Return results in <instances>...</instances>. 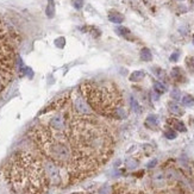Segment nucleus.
Returning a JSON list of instances; mask_svg holds the SVG:
<instances>
[{
	"instance_id": "nucleus-24",
	"label": "nucleus",
	"mask_w": 194,
	"mask_h": 194,
	"mask_svg": "<svg viewBox=\"0 0 194 194\" xmlns=\"http://www.w3.org/2000/svg\"><path fill=\"white\" fill-rule=\"evenodd\" d=\"M126 165H127L129 168H136L137 162H135V161H127V162H126Z\"/></svg>"
},
{
	"instance_id": "nucleus-11",
	"label": "nucleus",
	"mask_w": 194,
	"mask_h": 194,
	"mask_svg": "<svg viewBox=\"0 0 194 194\" xmlns=\"http://www.w3.org/2000/svg\"><path fill=\"white\" fill-rule=\"evenodd\" d=\"M158 124V117L156 116V114H149L148 117H147V125L148 126H156V125Z\"/></svg>"
},
{
	"instance_id": "nucleus-9",
	"label": "nucleus",
	"mask_w": 194,
	"mask_h": 194,
	"mask_svg": "<svg viewBox=\"0 0 194 194\" xmlns=\"http://www.w3.org/2000/svg\"><path fill=\"white\" fill-rule=\"evenodd\" d=\"M144 76H145V74H144L143 70H136V71H133V73L130 75L129 79H130V81H132V82H138Z\"/></svg>"
},
{
	"instance_id": "nucleus-15",
	"label": "nucleus",
	"mask_w": 194,
	"mask_h": 194,
	"mask_svg": "<svg viewBox=\"0 0 194 194\" xmlns=\"http://www.w3.org/2000/svg\"><path fill=\"white\" fill-rule=\"evenodd\" d=\"M130 105H131V109L136 112V113H139V112H140V106H139L138 101L133 97L130 98Z\"/></svg>"
},
{
	"instance_id": "nucleus-10",
	"label": "nucleus",
	"mask_w": 194,
	"mask_h": 194,
	"mask_svg": "<svg viewBox=\"0 0 194 194\" xmlns=\"http://www.w3.org/2000/svg\"><path fill=\"white\" fill-rule=\"evenodd\" d=\"M140 60L145 61V62H149V61L153 60V54H151V51L148 48H143L140 50Z\"/></svg>"
},
{
	"instance_id": "nucleus-28",
	"label": "nucleus",
	"mask_w": 194,
	"mask_h": 194,
	"mask_svg": "<svg viewBox=\"0 0 194 194\" xmlns=\"http://www.w3.org/2000/svg\"><path fill=\"white\" fill-rule=\"evenodd\" d=\"M180 1H182V0H180Z\"/></svg>"
},
{
	"instance_id": "nucleus-1",
	"label": "nucleus",
	"mask_w": 194,
	"mask_h": 194,
	"mask_svg": "<svg viewBox=\"0 0 194 194\" xmlns=\"http://www.w3.org/2000/svg\"><path fill=\"white\" fill-rule=\"evenodd\" d=\"M63 116L64 130L74 154V165L68 180L75 183L95 174L109 161L113 153L114 139L110 129L92 114L68 111Z\"/></svg>"
},
{
	"instance_id": "nucleus-27",
	"label": "nucleus",
	"mask_w": 194,
	"mask_h": 194,
	"mask_svg": "<svg viewBox=\"0 0 194 194\" xmlns=\"http://www.w3.org/2000/svg\"><path fill=\"white\" fill-rule=\"evenodd\" d=\"M193 44H194V37H193Z\"/></svg>"
},
{
	"instance_id": "nucleus-25",
	"label": "nucleus",
	"mask_w": 194,
	"mask_h": 194,
	"mask_svg": "<svg viewBox=\"0 0 194 194\" xmlns=\"http://www.w3.org/2000/svg\"><path fill=\"white\" fill-rule=\"evenodd\" d=\"M156 163H157V161H156V160H154V161H151L150 163H148V168H153V167L156 166Z\"/></svg>"
},
{
	"instance_id": "nucleus-6",
	"label": "nucleus",
	"mask_w": 194,
	"mask_h": 194,
	"mask_svg": "<svg viewBox=\"0 0 194 194\" xmlns=\"http://www.w3.org/2000/svg\"><path fill=\"white\" fill-rule=\"evenodd\" d=\"M168 109H169V111L171 113H174L176 116H182L183 114V110L181 109V106L178 105L176 102H174V101H169L168 102Z\"/></svg>"
},
{
	"instance_id": "nucleus-7",
	"label": "nucleus",
	"mask_w": 194,
	"mask_h": 194,
	"mask_svg": "<svg viewBox=\"0 0 194 194\" xmlns=\"http://www.w3.org/2000/svg\"><path fill=\"white\" fill-rule=\"evenodd\" d=\"M109 20L112 22V23H114V24H120V23H123L124 17L120 13H118V12H110V14H109Z\"/></svg>"
},
{
	"instance_id": "nucleus-12",
	"label": "nucleus",
	"mask_w": 194,
	"mask_h": 194,
	"mask_svg": "<svg viewBox=\"0 0 194 194\" xmlns=\"http://www.w3.org/2000/svg\"><path fill=\"white\" fill-rule=\"evenodd\" d=\"M116 32H117L118 35L125 37V38H129L130 35H131V31L127 28H124V26H118V28H116Z\"/></svg>"
},
{
	"instance_id": "nucleus-18",
	"label": "nucleus",
	"mask_w": 194,
	"mask_h": 194,
	"mask_svg": "<svg viewBox=\"0 0 194 194\" xmlns=\"http://www.w3.org/2000/svg\"><path fill=\"white\" fill-rule=\"evenodd\" d=\"M64 44H66V40L63 37H58V38L55 40V45L57 48H63Z\"/></svg>"
},
{
	"instance_id": "nucleus-22",
	"label": "nucleus",
	"mask_w": 194,
	"mask_h": 194,
	"mask_svg": "<svg viewBox=\"0 0 194 194\" xmlns=\"http://www.w3.org/2000/svg\"><path fill=\"white\" fill-rule=\"evenodd\" d=\"M179 56H180V53H179V51H175V53H173V54L170 55V58H169V60H170L171 62H176V61L179 60Z\"/></svg>"
},
{
	"instance_id": "nucleus-3",
	"label": "nucleus",
	"mask_w": 194,
	"mask_h": 194,
	"mask_svg": "<svg viewBox=\"0 0 194 194\" xmlns=\"http://www.w3.org/2000/svg\"><path fill=\"white\" fill-rule=\"evenodd\" d=\"M30 136L42 158L60 170H64L69 176L74 165V154L64 125L62 129H55L47 123L38 124L31 130Z\"/></svg>"
},
{
	"instance_id": "nucleus-21",
	"label": "nucleus",
	"mask_w": 194,
	"mask_h": 194,
	"mask_svg": "<svg viewBox=\"0 0 194 194\" xmlns=\"http://www.w3.org/2000/svg\"><path fill=\"white\" fill-rule=\"evenodd\" d=\"M83 6V0H75L74 1V7L76 10H81Z\"/></svg>"
},
{
	"instance_id": "nucleus-17",
	"label": "nucleus",
	"mask_w": 194,
	"mask_h": 194,
	"mask_svg": "<svg viewBox=\"0 0 194 194\" xmlns=\"http://www.w3.org/2000/svg\"><path fill=\"white\" fill-rule=\"evenodd\" d=\"M165 136H166L168 139H175L176 138V136H178V133L175 132V130L169 129V130H167L166 132H165Z\"/></svg>"
},
{
	"instance_id": "nucleus-13",
	"label": "nucleus",
	"mask_w": 194,
	"mask_h": 194,
	"mask_svg": "<svg viewBox=\"0 0 194 194\" xmlns=\"http://www.w3.org/2000/svg\"><path fill=\"white\" fill-rule=\"evenodd\" d=\"M182 104H183L185 106L192 107V106L194 105V98H193V95H189V94L185 95V97L182 98Z\"/></svg>"
},
{
	"instance_id": "nucleus-26",
	"label": "nucleus",
	"mask_w": 194,
	"mask_h": 194,
	"mask_svg": "<svg viewBox=\"0 0 194 194\" xmlns=\"http://www.w3.org/2000/svg\"><path fill=\"white\" fill-rule=\"evenodd\" d=\"M188 61H191V63H192V66L194 67V58H188Z\"/></svg>"
},
{
	"instance_id": "nucleus-5",
	"label": "nucleus",
	"mask_w": 194,
	"mask_h": 194,
	"mask_svg": "<svg viewBox=\"0 0 194 194\" xmlns=\"http://www.w3.org/2000/svg\"><path fill=\"white\" fill-rule=\"evenodd\" d=\"M74 111L79 114H85L88 116L91 114V107L88 106V104L83 100V97L81 94H79L78 97L74 99V106H73Z\"/></svg>"
},
{
	"instance_id": "nucleus-19",
	"label": "nucleus",
	"mask_w": 194,
	"mask_h": 194,
	"mask_svg": "<svg viewBox=\"0 0 194 194\" xmlns=\"http://www.w3.org/2000/svg\"><path fill=\"white\" fill-rule=\"evenodd\" d=\"M181 69L180 68H174V69L171 70V78H174V79H180L181 78Z\"/></svg>"
},
{
	"instance_id": "nucleus-20",
	"label": "nucleus",
	"mask_w": 194,
	"mask_h": 194,
	"mask_svg": "<svg viewBox=\"0 0 194 194\" xmlns=\"http://www.w3.org/2000/svg\"><path fill=\"white\" fill-rule=\"evenodd\" d=\"M170 95H171V98L174 99V100H180L181 99V92L179 91V89H173L171 91V93H170Z\"/></svg>"
},
{
	"instance_id": "nucleus-2",
	"label": "nucleus",
	"mask_w": 194,
	"mask_h": 194,
	"mask_svg": "<svg viewBox=\"0 0 194 194\" xmlns=\"http://www.w3.org/2000/svg\"><path fill=\"white\" fill-rule=\"evenodd\" d=\"M2 176L14 194H45L51 186L44 160L29 151L14 153L2 168Z\"/></svg>"
},
{
	"instance_id": "nucleus-8",
	"label": "nucleus",
	"mask_w": 194,
	"mask_h": 194,
	"mask_svg": "<svg viewBox=\"0 0 194 194\" xmlns=\"http://www.w3.org/2000/svg\"><path fill=\"white\" fill-rule=\"evenodd\" d=\"M169 123L173 125V127H174L175 130H178V131H181V132H186V131H187L186 126H185V124H183L181 120H178V119H169Z\"/></svg>"
},
{
	"instance_id": "nucleus-16",
	"label": "nucleus",
	"mask_w": 194,
	"mask_h": 194,
	"mask_svg": "<svg viewBox=\"0 0 194 194\" xmlns=\"http://www.w3.org/2000/svg\"><path fill=\"white\" fill-rule=\"evenodd\" d=\"M49 1V6L47 7V14L49 18H51L55 13V9H54V0H48Z\"/></svg>"
},
{
	"instance_id": "nucleus-23",
	"label": "nucleus",
	"mask_w": 194,
	"mask_h": 194,
	"mask_svg": "<svg viewBox=\"0 0 194 194\" xmlns=\"http://www.w3.org/2000/svg\"><path fill=\"white\" fill-rule=\"evenodd\" d=\"M116 194H145L143 192H138V191H123V192H119V193Z\"/></svg>"
},
{
	"instance_id": "nucleus-14",
	"label": "nucleus",
	"mask_w": 194,
	"mask_h": 194,
	"mask_svg": "<svg viewBox=\"0 0 194 194\" xmlns=\"http://www.w3.org/2000/svg\"><path fill=\"white\" fill-rule=\"evenodd\" d=\"M154 89H155V92H157V93H165L167 91V87L162 82L156 81V82L154 83Z\"/></svg>"
},
{
	"instance_id": "nucleus-4",
	"label": "nucleus",
	"mask_w": 194,
	"mask_h": 194,
	"mask_svg": "<svg viewBox=\"0 0 194 194\" xmlns=\"http://www.w3.org/2000/svg\"><path fill=\"white\" fill-rule=\"evenodd\" d=\"M81 95L86 99L88 106L101 116L116 118V112L122 107L123 99L119 92L112 87L98 86L86 82L81 85Z\"/></svg>"
}]
</instances>
